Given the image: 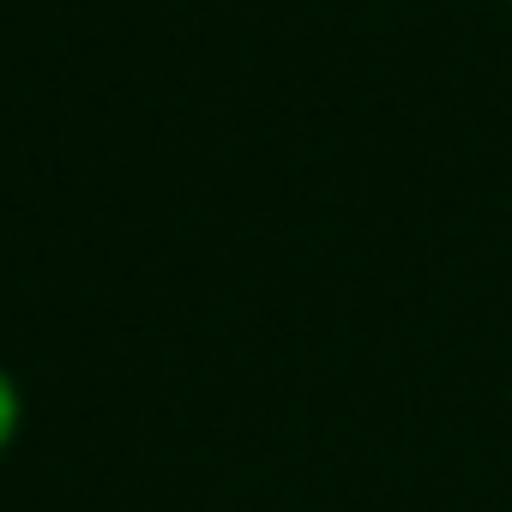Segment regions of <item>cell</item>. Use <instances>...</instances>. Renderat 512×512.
Segmentation results:
<instances>
[{
    "instance_id": "cell-1",
    "label": "cell",
    "mask_w": 512,
    "mask_h": 512,
    "mask_svg": "<svg viewBox=\"0 0 512 512\" xmlns=\"http://www.w3.org/2000/svg\"><path fill=\"white\" fill-rule=\"evenodd\" d=\"M7 434H13V386L0 380V446H7Z\"/></svg>"
}]
</instances>
